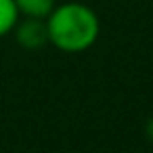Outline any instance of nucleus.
Instances as JSON below:
<instances>
[{"label":"nucleus","mask_w":153,"mask_h":153,"mask_svg":"<svg viewBox=\"0 0 153 153\" xmlns=\"http://www.w3.org/2000/svg\"><path fill=\"white\" fill-rule=\"evenodd\" d=\"M17 11L21 17H38V19H46L51 15V11L55 9L57 0H15Z\"/></svg>","instance_id":"obj_3"},{"label":"nucleus","mask_w":153,"mask_h":153,"mask_svg":"<svg viewBox=\"0 0 153 153\" xmlns=\"http://www.w3.org/2000/svg\"><path fill=\"white\" fill-rule=\"evenodd\" d=\"M48 44H53L61 53H84L88 51L99 34L101 21L97 13L84 2H63L55 4L51 15L46 17Z\"/></svg>","instance_id":"obj_1"},{"label":"nucleus","mask_w":153,"mask_h":153,"mask_svg":"<svg viewBox=\"0 0 153 153\" xmlns=\"http://www.w3.org/2000/svg\"><path fill=\"white\" fill-rule=\"evenodd\" d=\"M145 134H147V138L153 143V115L147 120V124H145Z\"/></svg>","instance_id":"obj_5"},{"label":"nucleus","mask_w":153,"mask_h":153,"mask_svg":"<svg viewBox=\"0 0 153 153\" xmlns=\"http://www.w3.org/2000/svg\"><path fill=\"white\" fill-rule=\"evenodd\" d=\"M13 36L17 40L19 46L27 48V51H36L42 48L44 44H48V30H46V19H38V17H19Z\"/></svg>","instance_id":"obj_2"},{"label":"nucleus","mask_w":153,"mask_h":153,"mask_svg":"<svg viewBox=\"0 0 153 153\" xmlns=\"http://www.w3.org/2000/svg\"><path fill=\"white\" fill-rule=\"evenodd\" d=\"M19 11L15 0H0V38L13 34L17 21H19Z\"/></svg>","instance_id":"obj_4"}]
</instances>
